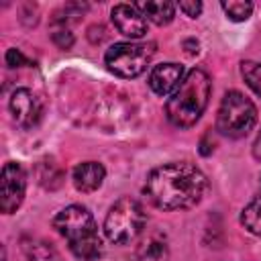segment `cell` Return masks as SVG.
I'll list each match as a JSON object with an SVG mask.
<instances>
[{"instance_id": "cell-9", "label": "cell", "mask_w": 261, "mask_h": 261, "mask_svg": "<svg viewBox=\"0 0 261 261\" xmlns=\"http://www.w3.org/2000/svg\"><path fill=\"white\" fill-rule=\"evenodd\" d=\"M110 18L116 31L128 39H141L147 33V18L135 4H116L110 10Z\"/></svg>"}, {"instance_id": "cell-3", "label": "cell", "mask_w": 261, "mask_h": 261, "mask_svg": "<svg viewBox=\"0 0 261 261\" xmlns=\"http://www.w3.org/2000/svg\"><path fill=\"white\" fill-rule=\"evenodd\" d=\"M212 92V82L206 71L192 69L179 88L167 98L165 114L171 120V124L179 128H188L200 120L208 106V98Z\"/></svg>"}, {"instance_id": "cell-16", "label": "cell", "mask_w": 261, "mask_h": 261, "mask_svg": "<svg viewBox=\"0 0 261 261\" xmlns=\"http://www.w3.org/2000/svg\"><path fill=\"white\" fill-rule=\"evenodd\" d=\"M241 75L247 86L261 98V63L259 61H241Z\"/></svg>"}, {"instance_id": "cell-20", "label": "cell", "mask_w": 261, "mask_h": 261, "mask_svg": "<svg viewBox=\"0 0 261 261\" xmlns=\"http://www.w3.org/2000/svg\"><path fill=\"white\" fill-rule=\"evenodd\" d=\"M53 43H55L59 49H69V47L73 45V35H71L67 29L55 31V33H53Z\"/></svg>"}, {"instance_id": "cell-1", "label": "cell", "mask_w": 261, "mask_h": 261, "mask_svg": "<svg viewBox=\"0 0 261 261\" xmlns=\"http://www.w3.org/2000/svg\"><path fill=\"white\" fill-rule=\"evenodd\" d=\"M208 188L206 175L188 161L165 163L153 169L145 181V194L161 210L196 206Z\"/></svg>"}, {"instance_id": "cell-21", "label": "cell", "mask_w": 261, "mask_h": 261, "mask_svg": "<svg viewBox=\"0 0 261 261\" xmlns=\"http://www.w3.org/2000/svg\"><path fill=\"white\" fill-rule=\"evenodd\" d=\"M253 157L261 161V130L257 133V139H255V143H253Z\"/></svg>"}, {"instance_id": "cell-17", "label": "cell", "mask_w": 261, "mask_h": 261, "mask_svg": "<svg viewBox=\"0 0 261 261\" xmlns=\"http://www.w3.org/2000/svg\"><path fill=\"white\" fill-rule=\"evenodd\" d=\"M222 10L226 12V16L234 22H243L251 16L253 12V4L247 2V0H228V2H222Z\"/></svg>"}, {"instance_id": "cell-22", "label": "cell", "mask_w": 261, "mask_h": 261, "mask_svg": "<svg viewBox=\"0 0 261 261\" xmlns=\"http://www.w3.org/2000/svg\"><path fill=\"white\" fill-rule=\"evenodd\" d=\"M259 181H261V175H259Z\"/></svg>"}, {"instance_id": "cell-2", "label": "cell", "mask_w": 261, "mask_h": 261, "mask_svg": "<svg viewBox=\"0 0 261 261\" xmlns=\"http://www.w3.org/2000/svg\"><path fill=\"white\" fill-rule=\"evenodd\" d=\"M55 230L67 241L69 251L84 261H96L102 251V239L98 234L94 216L90 214L88 208L80 204H71L63 210H59L53 218Z\"/></svg>"}, {"instance_id": "cell-10", "label": "cell", "mask_w": 261, "mask_h": 261, "mask_svg": "<svg viewBox=\"0 0 261 261\" xmlns=\"http://www.w3.org/2000/svg\"><path fill=\"white\" fill-rule=\"evenodd\" d=\"M184 67L179 63H159L149 73V86L159 96H171L184 82Z\"/></svg>"}, {"instance_id": "cell-15", "label": "cell", "mask_w": 261, "mask_h": 261, "mask_svg": "<svg viewBox=\"0 0 261 261\" xmlns=\"http://www.w3.org/2000/svg\"><path fill=\"white\" fill-rule=\"evenodd\" d=\"M241 224H243L249 232L261 237V198L251 200V202L241 210Z\"/></svg>"}, {"instance_id": "cell-14", "label": "cell", "mask_w": 261, "mask_h": 261, "mask_svg": "<svg viewBox=\"0 0 261 261\" xmlns=\"http://www.w3.org/2000/svg\"><path fill=\"white\" fill-rule=\"evenodd\" d=\"M167 245L163 241L149 239L137 249L135 261H167Z\"/></svg>"}, {"instance_id": "cell-8", "label": "cell", "mask_w": 261, "mask_h": 261, "mask_svg": "<svg viewBox=\"0 0 261 261\" xmlns=\"http://www.w3.org/2000/svg\"><path fill=\"white\" fill-rule=\"evenodd\" d=\"M12 120L20 126V128H31L41 120L43 114V104L37 98V94H33L29 88H16L10 96L8 102Z\"/></svg>"}, {"instance_id": "cell-4", "label": "cell", "mask_w": 261, "mask_h": 261, "mask_svg": "<svg viewBox=\"0 0 261 261\" xmlns=\"http://www.w3.org/2000/svg\"><path fill=\"white\" fill-rule=\"evenodd\" d=\"M145 224H147V214L141 202L130 196H124L110 206L104 218V234L110 243L124 245L135 241L143 232Z\"/></svg>"}, {"instance_id": "cell-18", "label": "cell", "mask_w": 261, "mask_h": 261, "mask_svg": "<svg viewBox=\"0 0 261 261\" xmlns=\"http://www.w3.org/2000/svg\"><path fill=\"white\" fill-rule=\"evenodd\" d=\"M177 8H179L186 16L196 18V16H200V12H202V2H198V0H181V2L177 4Z\"/></svg>"}, {"instance_id": "cell-5", "label": "cell", "mask_w": 261, "mask_h": 261, "mask_svg": "<svg viewBox=\"0 0 261 261\" xmlns=\"http://www.w3.org/2000/svg\"><path fill=\"white\" fill-rule=\"evenodd\" d=\"M257 122V108L255 104L241 92L230 90L224 94L218 114H216V128L220 135L228 139H241L249 135V130Z\"/></svg>"}, {"instance_id": "cell-11", "label": "cell", "mask_w": 261, "mask_h": 261, "mask_svg": "<svg viewBox=\"0 0 261 261\" xmlns=\"http://www.w3.org/2000/svg\"><path fill=\"white\" fill-rule=\"evenodd\" d=\"M104 177H106V169L98 161H84V163L75 165V169L71 173V179H73L75 190L77 192H84V194L96 192L102 186Z\"/></svg>"}, {"instance_id": "cell-12", "label": "cell", "mask_w": 261, "mask_h": 261, "mask_svg": "<svg viewBox=\"0 0 261 261\" xmlns=\"http://www.w3.org/2000/svg\"><path fill=\"white\" fill-rule=\"evenodd\" d=\"M135 6L143 12V16L147 20H151L159 27L169 24L175 16V4H171L167 0H147V2H137Z\"/></svg>"}, {"instance_id": "cell-19", "label": "cell", "mask_w": 261, "mask_h": 261, "mask_svg": "<svg viewBox=\"0 0 261 261\" xmlns=\"http://www.w3.org/2000/svg\"><path fill=\"white\" fill-rule=\"evenodd\" d=\"M27 63H29V59L22 55L20 49L10 47V49L6 51V65H8V67H22V65H27Z\"/></svg>"}, {"instance_id": "cell-13", "label": "cell", "mask_w": 261, "mask_h": 261, "mask_svg": "<svg viewBox=\"0 0 261 261\" xmlns=\"http://www.w3.org/2000/svg\"><path fill=\"white\" fill-rule=\"evenodd\" d=\"M22 249L29 261H59V255L55 253V249L45 241H39V239L24 241Z\"/></svg>"}, {"instance_id": "cell-6", "label": "cell", "mask_w": 261, "mask_h": 261, "mask_svg": "<svg viewBox=\"0 0 261 261\" xmlns=\"http://www.w3.org/2000/svg\"><path fill=\"white\" fill-rule=\"evenodd\" d=\"M153 43H137V41H126V43H114L106 55L104 63L108 71H112L118 77H137L141 75L147 65L153 59Z\"/></svg>"}, {"instance_id": "cell-7", "label": "cell", "mask_w": 261, "mask_h": 261, "mask_svg": "<svg viewBox=\"0 0 261 261\" xmlns=\"http://www.w3.org/2000/svg\"><path fill=\"white\" fill-rule=\"evenodd\" d=\"M27 192V173L20 163L8 161L0 173V210L4 214H12L24 200Z\"/></svg>"}]
</instances>
